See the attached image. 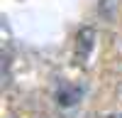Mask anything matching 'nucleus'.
Wrapping results in <instances>:
<instances>
[{
  "instance_id": "f257e3e1",
  "label": "nucleus",
  "mask_w": 122,
  "mask_h": 118,
  "mask_svg": "<svg viewBox=\"0 0 122 118\" xmlns=\"http://www.w3.org/2000/svg\"><path fill=\"white\" fill-rule=\"evenodd\" d=\"M95 42H98V35H95V30L90 27V25L78 27V32H76V47H73L78 62H88V59L93 57Z\"/></svg>"
},
{
  "instance_id": "f03ea898",
  "label": "nucleus",
  "mask_w": 122,
  "mask_h": 118,
  "mask_svg": "<svg viewBox=\"0 0 122 118\" xmlns=\"http://www.w3.org/2000/svg\"><path fill=\"white\" fill-rule=\"evenodd\" d=\"M98 118H122V108H120V111H105V113H100Z\"/></svg>"
}]
</instances>
